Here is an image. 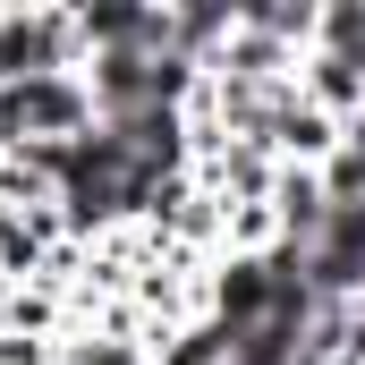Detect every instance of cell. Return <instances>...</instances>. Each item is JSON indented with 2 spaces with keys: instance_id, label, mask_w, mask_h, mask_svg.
I'll use <instances>...</instances> for the list:
<instances>
[{
  "instance_id": "2",
  "label": "cell",
  "mask_w": 365,
  "mask_h": 365,
  "mask_svg": "<svg viewBox=\"0 0 365 365\" xmlns=\"http://www.w3.org/2000/svg\"><path fill=\"white\" fill-rule=\"evenodd\" d=\"M272 306H280V280L264 255H221L212 264V323L221 331H255Z\"/></svg>"
},
{
  "instance_id": "5",
  "label": "cell",
  "mask_w": 365,
  "mask_h": 365,
  "mask_svg": "<svg viewBox=\"0 0 365 365\" xmlns=\"http://www.w3.org/2000/svg\"><path fill=\"white\" fill-rule=\"evenodd\" d=\"M314 51L349 60V68L365 77V0H323V17H314Z\"/></svg>"
},
{
  "instance_id": "4",
  "label": "cell",
  "mask_w": 365,
  "mask_h": 365,
  "mask_svg": "<svg viewBox=\"0 0 365 365\" xmlns=\"http://www.w3.org/2000/svg\"><path fill=\"white\" fill-rule=\"evenodd\" d=\"M323 195H331V212L340 204H365V119H349L340 145L323 153Z\"/></svg>"
},
{
  "instance_id": "6",
  "label": "cell",
  "mask_w": 365,
  "mask_h": 365,
  "mask_svg": "<svg viewBox=\"0 0 365 365\" xmlns=\"http://www.w3.org/2000/svg\"><path fill=\"white\" fill-rule=\"evenodd\" d=\"M153 365H230V331L221 323H187L179 340H162Z\"/></svg>"
},
{
  "instance_id": "3",
  "label": "cell",
  "mask_w": 365,
  "mask_h": 365,
  "mask_svg": "<svg viewBox=\"0 0 365 365\" xmlns=\"http://www.w3.org/2000/svg\"><path fill=\"white\" fill-rule=\"evenodd\" d=\"M272 221L289 247H314L323 221H331V195H323V170H280L272 179Z\"/></svg>"
},
{
  "instance_id": "1",
  "label": "cell",
  "mask_w": 365,
  "mask_h": 365,
  "mask_svg": "<svg viewBox=\"0 0 365 365\" xmlns=\"http://www.w3.org/2000/svg\"><path fill=\"white\" fill-rule=\"evenodd\" d=\"M77 68H86L77 9H0V86H17V77H77Z\"/></svg>"
}]
</instances>
